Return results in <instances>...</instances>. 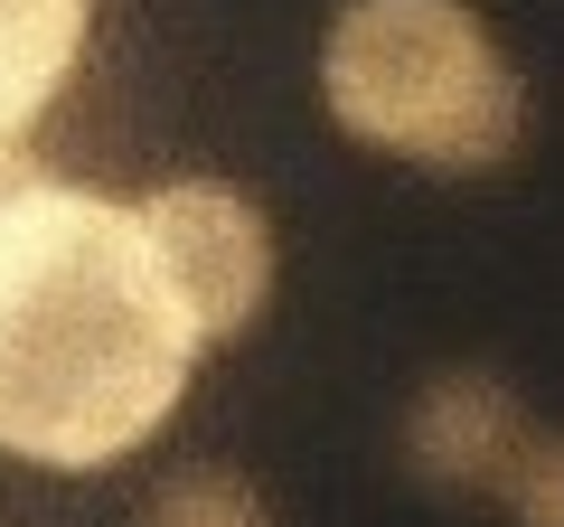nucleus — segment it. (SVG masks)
<instances>
[{"mask_svg": "<svg viewBox=\"0 0 564 527\" xmlns=\"http://www.w3.org/2000/svg\"><path fill=\"white\" fill-rule=\"evenodd\" d=\"M198 330L161 283L132 198L39 170L0 198V452L104 471L180 415Z\"/></svg>", "mask_w": 564, "mask_h": 527, "instance_id": "1", "label": "nucleus"}, {"mask_svg": "<svg viewBox=\"0 0 564 527\" xmlns=\"http://www.w3.org/2000/svg\"><path fill=\"white\" fill-rule=\"evenodd\" d=\"M321 104L367 151L423 170H499L527 142V76L470 0H339Z\"/></svg>", "mask_w": 564, "mask_h": 527, "instance_id": "2", "label": "nucleus"}, {"mask_svg": "<svg viewBox=\"0 0 564 527\" xmlns=\"http://www.w3.org/2000/svg\"><path fill=\"white\" fill-rule=\"evenodd\" d=\"M132 226L151 236L161 283L180 292L198 348L236 340L273 302V217L226 180H161L132 198Z\"/></svg>", "mask_w": 564, "mask_h": 527, "instance_id": "3", "label": "nucleus"}, {"mask_svg": "<svg viewBox=\"0 0 564 527\" xmlns=\"http://www.w3.org/2000/svg\"><path fill=\"white\" fill-rule=\"evenodd\" d=\"M527 433H536V415L508 396V377L452 367V377H433L414 396V415H404V462L433 490H499L508 462L527 452Z\"/></svg>", "mask_w": 564, "mask_h": 527, "instance_id": "4", "label": "nucleus"}, {"mask_svg": "<svg viewBox=\"0 0 564 527\" xmlns=\"http://www.w3.org/2000/svg\"><path fill=\"white\" fill-rule=\"evenodd\" d=\"M85 20H95V0H0V151L29 142V122L76 76Z\"/></svg>", "mask_w": 564, "mask_h": 527, "instance_id": "5", "label": "nucleus"}, {"mask_svg": "<svg viewBox=\"0 0 564 527\" xmlns=\"http://www.w3.org/2000/svg\"><path fill=\"white\" fill-rule=\"evenodd\" d=\"M141 527H282V518L245 471H170L141 499Z\"/></svg>", "mask_w": 564, "mask_h": 527, "instance_id": "6", "label": "nucleus"}, {"mask_svg": "<svg viewBox=\"0 0 564 527\" xmlns=\"http://www.w3.org/2000/svg\"><path fill=\"white\" fill-rule=\"evenodd\" d=\"M499 499L518 508V527H564V452H555V433H527V452L508 462V481H499Z\"/></svg>", "mask_w": 564, "mask_h": 527, "instance_id": "7", "label": "nucleus"}]
</instances>
